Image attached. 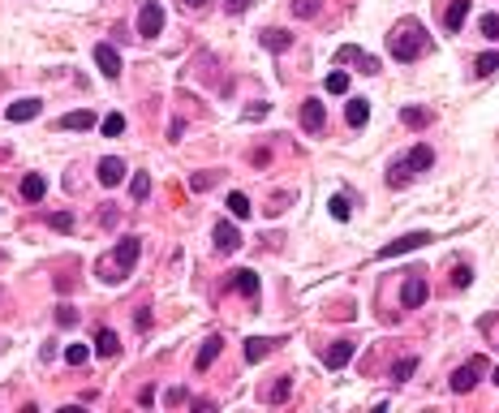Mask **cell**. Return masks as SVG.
<instances>
[{"label": "cell", "mask_w": 499, "mask_h": 413, "mask_svg": "<svg viewBox=\"0 0 499 413\" xmlns=\"http://www.w3.org/2000/svg\"><path fill=\"white\" fill-rule=\"evenodd\" d=\"M422 52H427V31L413 22V17H405V22H396V31H392V57L396 61H417Z\"/></svg>", "instance_id": "obj_1"}, {"label": "cell", "mask_w": 499, "mask_h": 413, "mask_svg": "<svg viewBox=\"0 0 499 413\" xmlns=\"http://www.w3.org/2000/svg\"><path fill=\"white\" fill-rule=\"evenodd\" d=\"M138 254H142V237H121L116 250H112V263H108V276H104V280H125V276L134 271Z\"/></svg>", "instance_id": "obj_2"}, {"label": "cell", "mask_w": 499, "mask_h": 413, "mask_svg": "<svg viewBox=\"0 0 499 413\" xmlns=\"http://www.w3.org/2000/svg\"><path fill=\"white\" fill-rule=\"evenodd\" d=\"M427 297H431L427 276H422V271H405V284H401V306H405V310H417Z\"/></svg>", "instance_id": "obj_3"}, {"label": "cell", "mask_w": 499, "mask_h": 413, "mask_svg": "<svg viewBox=\"0 0 499 413\" xmlns=\"http://www.w3.org/2000/svg\"><path fill=\"white\" fill-rule=\"evenodd\" d=\"M164 31V9L155 5V0H146V5L138 9V35H146V39H155Z\"/></svg>", "instance_id": "obj_4"}, {"label": "cell", "mask_w": 499, "mask_h": 413, "mask_svg": "<svg viewBox=\"0 0 499 413\" xmlns=\"http://www.w3.org/2000/svg\"><path fill=\"white\" fill-rule=\"evenodd\" d=\"M431 241V232H405V237H396V241H387L383 250H379V258H396V254H409V250H422Z\"/></svg>", "instance_id": "obj_5"}, {"label": "cell", "mask_w": 499, "mask_h": 413, "mask_svg": "<svg viewBox=\"0 0 499 413\" xmlns=\"http://www.w3.org/2000/svg\"><path fill=\"white\" fill-rule=\"evenodd\" d=\"M95 65L104 77H121V52L112 43H95Z\"/></svg>", "instance_id": "obj_6"}, {"label": "cell", "mask_w": 499, "mask_h": 413, "mask_svg": "<svg viewBox=\"0 0 499 413\" xmlns=\"http://www.w3.org/2000/svg\"><path fill=\"white\" fill-rule=\"evenodd\" d=\"M211 241H215V250H220V254H233V250L241 246V232H237V224L220 220V224H215V232H211Z\"/></svg>", "instance_id": "obj_7"}, {"label": "cell", "mask_w": 499, "mask_h": 413, "mask_svg": "<svg viewBox=\"0 0 499 413\" xmlns=\"http://www.w3.org/2000/svg\"><path fill=\"white\" fill-rule=\"evenodd\" d=\"M39 112H43L39 99H17V103H9V108H5V117H9L13 125H26V121H35Z\"/></svg>", "instance_id": "obj_8"}, {"label": "cell", "mask_w": 499, "mask_h": 413, "mask_svg": "<svg viewBox=\"0 0 499 413\" xmlns=\"http://www.w3.org/2000/svg\"><path fill=\"white\" fill-rule=\"evenodd\" d=\"M125 172H130V168H125V160H116V155H108V160H99V186H121V181H125Z\"/></svg>", "instance_id": "obj_9"}, {"label": "cell", "mask_w": 499, "mask_h": 413, "mask_svg": "<svg viewBox=\"0 0 499 413\" xmlns=\"http://www.w3.org/2000/svg\"><path fill=\"white\" fill-rule=\"evenodd\" d=\"M478 375H482V361H469V366H461V370H452V392H473V383H478Z\"/></svg>", "instance_id": "obj_10"}, {"label": "cell", "mask_w": 499, "mask_h": 413, "mask_svg": "<svg viewBox=\"0 0 499 413\" xmlns=\"http://www.w3.org/2000/svg\"><path fill=\"white\" fill-rule=\"evenodd\" d=\"M323 121H328L323 103H318V99H306V103H302V129H306V134H318Z\"/></svg>", "instance_id": "obj_11"}, {"label": "cell", "mask_w": 499, "mask_h": 413, "mask_svg": "<svg viewBox=\"0 0 499 413\" xmlns=\"http://www.w3.org/2000/svg\"><path fill=\"white\" fill-rule=\"evenodd\" d=\"M233 293H241V297H250V301H254V297H259V276L250 271V267L233 271Z\"/></svg>", "instance_id": "obj_12"}, {"label": "cell", "mask_w": 499, "mask_h": 413, "mask_svg": "<svg viewBox=\"0 0 499 413\" xmlns=\"http://www.w3.org/2000/svg\"><path fill=\"white\" fill-rule=\"evenodd\" d=\"M220 349H224V340H220V336H207V340H203V349H198V357H194V370H207L211 361L220 357Z\"/></svg>", "instance_id": "obj_13"}, {"label": "cell", "mask_w": 499, "mask_h": 413, "mask_svg": "<svg viewBox=\"0 0 499 413\" xmlns=\"http://www.w3.org/2000/svg\"><path fill=\"white\" fill-rule=\"evenodd\" d=\"M348 357H353V340H336L328 353H323V361H328L332 370H340V366H348Z\"/></svg>", "instance_id": "obj_14"}, {"label": "cell", "mask_w": 499, "mask_h": 413, "mask_svg": "<svg viewBox=\"0 0 499 413\" xmlns=\"http://www.w3.org/2000/svg\"><path fill=\"white\" fill-rule=\"evenodd\" d=\"M271 349H276V340H267V336H250V340H245V361L254 366V361H263Z\"/></svg>", "instance_id": "obj_15"}, {"label": "cell", "mask_w": 499, "mask_h": 413, "mask_svg": "<svg viewBox=\"0 0 499 413\" xmlns=\"http://www.w3.org/2000/svg\"><path fill=\"white\" fill-rule=\"evenodd\" d=\"M413 181V168H409V160L401 155V160H392V168H387V186H396V190H405Z\"/></svg>", "instance_id": "obj_16"}, {"label": "cell", "mask_w": 499, "mask_h": 413, "mask_svg": "<svg viewBox=\"0 0 499 413\" xmlns=\"http://www.w3.org/2000/svg\"><path fill=\"white\" fill-rule=\"evenodd\" d=\"M344 121L353 125V129H362V125L370 121V103H366V99H348V103H344Z\"/></svg>", "instance_id": "obj_17"}, {"label": "cell", "mask_w": 499, "mask_h": 413, "mask_svg": "<svg viewBox=\"0 0 499 413\" xmlns=\"http://www.w3.org/2000/svg\"><path fill=\"white\" fill-rule=\"evenodd\" d=\"M47 194V181L39 177V172H26V177H22V198H26V202H39Z\"/></svg>", "instance_id": "obj_18"}, {"label": "cell", "mask_w": 499, "mask_h": 413, "mask_svg": "<svg viewBox=\"0 0 499 413\" xmlns=\"http://www.w3.org/2000/svg\"><path fill=\"white\" fill-rule=\"evenodd\" d=\"M95 353L104 357V361H112V357L121 353V340H116V331H108V327L99 331V336H95Z\"/></svg>", "instance_id": "obj_19"}, {"label": "cell", "mask_w": 499, "mask_h": 413, "mask_svg": "<svg viewBox=\"0 0 499 413\" xmlns=\"http://www.w3.org/2000/svg\"><path fill=\"white\" fill-rule=\"evenodd\" d=\"M95 125V112L91 108H78V112H65L61 121H56V129H91Z\"/></svg>", "instance_id": "obj_20"}, {"label": "cell", "mask_w": 499, "mask_h": 413, "mask_svg": "<svg viewBox=\"0 0 499 413\" xmlns=\"http://www.w3.org/2000/svg\"><path fill=\"white\" fill-rule=\"evenodd\" d=\"M465 17H469V0H456V5H447V13H443V26L456 35L461 26H465Z\"/></svg>", "instance_id": "obj_21"}, {"label": "cell", "mask_w": 499, "mask_h": 413, "mask_svg": "<svg viewBox=\"0 0 499 413\" xmlns=\"http://www.w3.org/2000/svg\"><path fill=\"white\" fill-rule=\"evenodd\" d=\"M259 39H263V47H267V52H284V47L293 43V35H289V31H276V26H267V31H263Z\"/></svg>", "instance_id": "obj_22"}, {"label": "cell", "mask_w": 499, "mask_h": 413, "mask_svg": "<svg viewBox=\"0 0 499 413\" xmlns=\"http://www.w3.org/2000/svg\"><path fill=\"white\" fill-rule=\"evenodd\" d=\"M405 160H409V168H413V172H422V168H431V164H435V151L417 142V147H409V155H405Z\"/></svg>", "instance_id": "obj_23"}, {"label": "cell", "mask_w": 499, "mask_h": 413, "mask_svg": "<svg viewBox=\"0 0 499 413\" xmlns=\"http://www.w3.org/2000/svg\"><path fill=\"white\" fill-rule=\"evenodd\" d=\"M413 370H417V357H401V361L392 366V383H409Z\"/></svg>", "instance_id": "obj_24"}, {"label": "cell", "mask_w": 499, "mask_h": 413, "mask_svg": "<svg viewBox=\"0 0 499 413\" xmlns=\"http://www.w3.org/2000/svg\"><path fill=\"white\" fill-rule=\"evenodd\" d=\"M65 361H69V366H86V361H91V349H86V345H65Z\"/></svg>", "instance_id": "obj_25"}, {"label": "cell", "mask_w": 499, "mask_h": 413, "mask_svg": "<svg viewBox=\"0 0 499 413\" xmlns=\"http://www.w3.org/2000/svg\"><path fill=\"white\" fill-rule=\"evenodd\" d=\"M229 211H233V216H237V220H250V198H245V194H237V190H233V194H229Z\"/></svg>", "instance_id": "obj_26"}, {"label": "cell", "mask_w": 499, "mask_h": 413, "mask_svg": "<svg viewBox=\"0 0 499 413\" xmlns=\"http://www.w3.org/2000/svg\"><path fill=\"white\" fill-rule=\"evenodd\" d=\"M499 69V52H486V57H478V65H473V73L478 77H491Z\"/></svg>", "instance_id": "obj_27"}, {"label": "cell", "mask_w": 499, "mask_h": 413, "mask_svg": "<svg viewBox=\"0 0 499 413\" xmlns=\"http://www.w3.org/2000/svg\"><path fill=\"white\" fill-rule=\"evenodd\" d=\"M323 87H328V95H344L348 91V73H340V69L328 73V82H323Z\"/></svg>", "instance_id": "obj_28"}, {"label": "cell", "mask_w": 499, "mask_h": 413, "mask_svg": "<svg viewBox=\"0 0 499 413\" xmlns=\"http://www.w3.org/2000/svg\"><path fill=\"white\" fill-rule=\"evenodd\" d=\"M401 121H405L409 129H422V125L431 121V112H422V108H405V112H401Z\"/></svg>", "instance_id": "obj_29"}, {"label": "cell", "mask_w": 499, "mask_h": 413, "mask_svg": "<svg viewBox=\"0 0 499 413\" xmlns=\"http://www.w3.org/2000/svg\"><path fill=\"white\" fill-rule=\"evenodd\" d=\"M104 134H108V138L125 134V117H121V112H108V117H104Z\"/></svg>", "instance_id": "obj_30"}, {"label": "cell", "mask_w": 499, "mask_h": 413, "mask_svg": "<svg viewBox=\"0 0 499 413\" xmlns=\"http://www.w3.org/2000/svg\"><path fill=\"white\" fill-rule=\"evenodd\" d=\"M289 392H293V383H289V379L280 375V383H276V387L267 392V400H271V405H280V400H289Z\"/></svg>", "instance_id": "obj_31"}, {"label": "cell", "mask_w": 499, "mask_h": 413, "mask_svg": "<svg viewBox=\"0 0 499 413\" xmlns=\"http://www.w3.org/2000/svg\"><path fill=\"white\" fill-rule=\"evenodd\" d=\"M328 206H332V220H348V198H344V194H336Z\"/></svg>", "instance_id": "obj_32"}, {"label": "cell", "mask_w": 499, "mask_h": 413, "mask_svg": "<svg viewBox=\"0 0 499 413\" xmlns=\"http://www.w3.org/2000/svg\"><path fill=\"white\" fill-rule=\"evenodd\" d=\"M130 190H134V198H146V194H151V177H146V172H138Z\"/></svg>", "instance_id": "obj_33"}, {"label": "cell", "mask_w": 499, "mask_h": 413, "mask_svg": "<svg viewBox=\"0 0 499 413\" xmlns=\"http://www.w3.org/2000/svg\"><path fill=\"white\" fill-rule=\"evenodd\" d=\"M56 323H61V327H73V323H78V310H73V306H56Z\"/></svg>", "instance_id": "obj_34"}, {"label": "cell", "mask_w": 499, "mask_h": 413, "mask_svg": "<svg viewBox=\"0 0 499 413\" xmlns=\"http://www.w3.org/2000/svg\"><path fill=\"white\" fill-rule=\"evenodd\" d=\"M482 35H486V39H499V13H486V17H482Z\"/></svg>", "instance_id": "obj_35"}, {"label": "cell", "mask_w": 499, "mask_h": 413, "mask_svg": "<svg viewBox=\"0 0 499 413\" xmlns=\"http://www.w3.org/2000/svg\"><path fill=\"white\" fill-rule=\"evenodd\" d=\"M452 284H456V289H469V284H473V271H469V267L461 263V267L452 271Z\"/></svg>", "instance_id": "obj_36"}, {"label": "cell", "mask_w": 499, "mask_h": 413, "mask_svg": "<svg viewBox=\"0 0 499 413\" xmlns=\"http://www.w3.org/2000/svg\"><path fill=\"white\" fill-rule=\"evenodd\" d=\"M47 224H52L56 232H69V228H73V216H69V211H56V216L47 220Z\"/></svg>", "instance_id": "obj_37"}, {"label": "cell", "mask_w": 499, "mask_h": 413, "mask_svg": "<svg viewBox=\"0 0 499 413\" xmlns=\"http://www.w3.org/2000/svg\"><path fill=\"white\" fill-rule=\"evenodd\" d=\"M293 13H297V17H314V0H297Z\"/></svg>", "instance_id": "obj_38"}, {"label": "cell", "mask_w": 499, "mask_h": 413, "mask_svg": "<svg viewBox=\"0 0 499 413\" xmlns=\"http://www.w3.org/2000/svg\"><path fill=\"white\" fill-rule=\"evenodd\" d=\"M190 186H194V190H207V186H211V177H207V172H194V177H190Z\"/></svg>", "instance_id": "obj_39"}, {"label": "cell", "mask_w": 499, "mask_h": 413, "mask_svg": "<svg viewBox=\"0 0 499 413\" xmlns=\"http://www.w3.org/2000/svg\"><path fill=\"white\" fill-rule=\"evenodd\" d=\"M185 400H190V396L181 392V387H172V392H168V405H185Z\"/></svg>", "instance_id": "obj_40"}, {"label": "cell", "mask_w": 499, "mask_h": 413, "mask_svg": "<svg viewBox=\"0 0 499 413\" xmlns=\"http://www.w3.org/2000/svg\"><path fill=\"white\" fill-rule=\"evenodd\" d=\"M250 9V0H229V13H245Z\"/></svg>", "instance_id": "obj_41"}, {"label": "cell", "mask_w": 499, "mask_h": 413, "mask_svg": "<svg viewBox=\"0 0 499 413\" xmlns=\"http://www.w3.org/2000/svg\"><path fill=\"white\" fill-rule=\"evenodd\" d=\"M185 5H190V9H203V5H207V0H185Z\"/></svg>", "instance_id": "obj_42"}, {"label": "cell", "mask_w": 499, "mask_h": 413, "mask_svg": "<svg viewBox=\"0 0 499 413\" xmlns=\"http://www.w3.org/2000/svg\"><path fill=\"white\" fill-rule=\"evenodd\" d=\"M491 379H495V383H499V370H495V375H491Z\"/></svg>", "instance_id": "obj_43"}, {"label": "cell", "mask_w": 499, "mask_h": 413, "mask_svg": "<svg viewBox=\"0 0 499 413\" xmlns=\"http://www.w3.org/2000/svg\"><path fill=\"white\" fill-rule=\"evenodd\" d=\"M0 258H5V254H0Z\"/></svg>", "instance_id": "obj_44"}]
</instances>
